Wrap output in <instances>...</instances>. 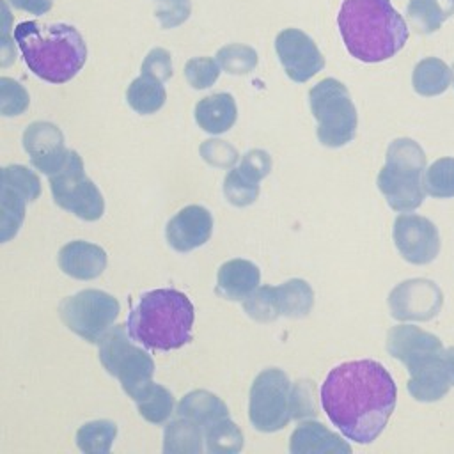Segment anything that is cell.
Wrapping results in <instances>:
<instances>
[{
	"label": "cell",
	"instance_id": "obj_1",
	"mask_svg": "<svg viewBox=\"0 0 454 454\" xmlns=\"http://www.w3.org/2000/svg\"><path fill=\"white\" fill-rule=\"evenodd\" d=\"M319 397L326 417L348 440L371 443L395 408L397 388L380 362L353 360L326 374Z\"/></svg>",
	"mask_w": 454,
	"mask_h": 454
},
{
	"label": "cell",
	"instance_id": "obj_2",
	"mask_svg": "<svg viewBox=\"0 0 454 454\" xmlns=\"http://www.w3.org/2000/svg\"><path fill=\"white\" fill-rule=\"evenodd\" d=\"M337 23L348 51L371 64L394 57L410 35L390 0H344Z\"/></svg>",
	"mask_w": 454,
	"mask_h": 454
},
{
	"label": "cell",
	"instance_id": "obj_3",
	"mask_svg": "<svg viewBox=\"0 0 454 454\" xmlns=\"http://www.w3.org/2000/svg\"><path fill=\"white\" fill-rule=\"evenodd\" d=\"M14 39L28 69L44 82L66 83L85 66L87 46L73 25L21 21Z\"/></svg>",
	"mask_w": 454,
	"mask_h": 454
},
{
	"label": "cell",
	"instance_id": "obj_4",
	"mask_svg": "<svg viewBox=\"0 0 454 454\" xmlns=\"http://www.w3.org/2000/svg\"><path fill=\"white\" fill-rule=\"evenodd\" d=\"M193 305L177 289H153L144 293L128 316L131 339L147 349L170 351L192 339Z\"/></svg>",
	"mask_w": 454,
	"mask_h": 454
},
{
	"label": "cell",
	"instance_id": "obj_5",
	"mask_svg": "<svg viewBox=\"0 0 454 454\" xmlns=\"http://www.w3.org/2000/svg\"><path fill=\"white\" fill-rule=\"evenodd\" d=\"M426 154L411 138H395L387 149V161L378 174V188L395 211L408 213L424 200Z\"/></svg>",
	"mask_w": 454,
	"mask_h": 454
},
{
	"label": "cell",
	"instance_id": "obj_6",
	"mask_svg": "<svg viewBox=\"0 0 454 454\" xmlns=\"http://www.w3.org/2000/svg\"><path fill=\"white\" fill-rule=\"evenodd\" d=\"M310 112L317 121V138L326 147H340L355 138L356 108L344 83L323 78L309 92Z\"/></svg>",
	"mask_w": 454,
	"mask_h": 454
},
{
	"label": "cell",
	"instance_id": "obj_7",
	"mask_svg": "<svg viewBox=\"0 0 454 454\" xmlns=\"http://www.w3.org/2000/svg\"><path fill=\"white\" fill-rule=\"evenodd\" d=\"M133 342L126 325H115L99 339V360L135 401L144 388L153 383L154 362Z\"/></svg>",
	"mask_w": 454,
	"mask_h": 454
},
{
	"label": "cell",
	"instance_id": "obj_8",
	"mask_svg": "<svg viewBox=\"0 0 454 454\" xmlns=\"http://www.w3.org/2000/svg\"><path fill=\"white\" fill-rule=\"evenodd\" d=\"M248 417L262 433L278 431L294 417V392L284 371L270 367L255 376L250 387Z\"/></svg>",
	"mask_w": 454,
	"mask_h": 454
},
{
	"label": "cell",
	"instance_id": "obj_9",
	"mask_svg": "<svg viewBox=\"0 0 454 454\" xmlns=\"http://www.w3.org/2000/svg\"><path fill=\"white\" fill-rule=\"evenodd\" d=\"M50 188L55 204L78 218L92 222L103 216V195L85 176L83 161L76 151H67L64 165L50 176Z\"/></svg>",
	"mask_w": 454,
	"mask_h": 454
},
{
	"label": "cell",
	"instance_id": "obj_10",
	"mask_svg": "<svg viewBox=\"0 0 454 454\" xmlns=\"http://www.w3.org/2000/svg\"><path fill=\"white\" fill-rule=\"evenodd\" d=\"M121 305L117 298L99 289H85L62 300L59 312L66 326L85 339L99 342L117 319Z\"/></svg>",
	"mask_w": 454,
	"mask_h": 454
},
{
	"label": "cell",
	"instance_id": "obj_11",
	"mask_svg": "<svg viewBox=\"0 0 454 454\" xmlns=\"http://www.w3.org/2000/svg\"><path fill=\"white\" fill-rule=\"evenodd\" d=\"M388 353L403 362L410 376L429 371L445 362L442 340L413 325H397L387 335Z\"/></svg>",
	"mask_w": 454,
	"mask_h": 454
},
{
	"label": "cell",
	"instance_id": "obj_12",
	"mask_svg": "<svg viewBox=\"0 0 454 454\" xmlns=\"http://www.w3.org/2000/svg\"><path fill=\"white\" fill-rule=\"evenodd\" d=\"M394 243L399 254L411 264H427L440 252V234L424 216L404 213L394 222Z\"/></svg>",
	"mask_w": 454,
	"mask_h": 454
},
{
	"label": "cell",
	"instance_id": "obj_13",
	"mask_svg": "<svg viewBox=\"0 0 454 454\" xmlns=\"http://www.w3.org/2000/svg\"><path fill=\"white\" fill-rule=\"evenodd\" d=\"M275 51L286 74L298 83L307 82L317 74L325 59L316 43L298 28H286L275 39Z\"/></svg>",
	"mask_w": 454,
	"mask_h": 454
},
{
	"label": "cell",
	"instance_id": "obj_14",
	"mask_svg": "<svg viewBox=\"0 0 454 454\" xmlns=\"http://www.w3.org/2000/svg\"><path fill=\"white\" fill-rule=\"evenodd\" d=\"M388 305L395 319L426 321L436 316L442 307V291L431 280L413 278L401 282L388 296Z\"/></svg>",
	"mask_w": 454,
	"mask_h": 454
},
{
	"label": "cell",
	"instance_id": "obj_15",
	"mask_svg": "<svg viewBox=\"0 0 454 454\" xmlns=\"http://www.w3.org/2000/svg\"><path fill=\"white\" fill-rule=\"evenodd\" d=\"M271 170V158L262 149L248 151L238 167H234L223 181L225 199L238 206L252 204L259 195V181Z\"/></svg>",
	"mask_w": 454,
	"mask_h": 454
},
{
	"label": "cell",
	"instance_id": "obj_16",
	"mask_svg": "<svg viewBox=\"0 0 454 454\" xmlns=\"http://www.w3.org/2000/svg\"><path fill=\"white\" fill-rule=\"evenodd\" d=\"M23 147L32 165L46 176L57 172L67 156L62 131L51 122H32L23 133Z\"/></svg>",
	"mask_w": 454,
	"mask_h": 454
},
{
	"label": "cell",
	"instance_id": "obj_17",
	"mask_svg": "<svg viewBox=\"0 0 454 454\" xmlns=\"http://www.w3.org/2000/svg\"><path fill=\"white\" fill-rule=\"evenodd\" d=\"M213 232L211 213L197 204L186 206L177 211L165 227L168 245L177 252H190L202 247Z\"/></svg>",
	"mask_w": 454,
	"mask_h": 454
},
{
	"label": "cell",
	"instance_id": "obj_18",
	"mask_svg": "<svg viewBox=\"0 0 454 454\" xmlns=\"http://www.w3.org/2000/svg\"><path fill=\"white\" fill-rule=\"evenodd\" d=\"M60 270L78 280H90L103 273L106 266V254L99 245L89 241H71L59 252Z\"/></svg>",
	"mask_w": 454,
	"mask_h": 454
},
{
	"label": "cell",
	"instance_id": "obj_19",
	"mask_svg": "<svg viewBox=\"0 0 454 454\" xmlns=\"http://www.w3.org/2000/svg\"><path fill=\"white\" fill-rule=\"evenodd\" d=\"M261 280L259 268L247 259H231L223 262L216 275V293L227 300H245Z\"/></svg>",
	"mask_w": 454,
	"mask_h": 454
},
{
	"label": "cell",
	"instance_id": "obj_20",
	"mask_svg": "<svg viewBox=\"0 0 454 454\" xmlns=\"http://www.w3.org/2000/svg\"><path fill=\"white\" fill-rule=\"evenodd\" d=\"M293 454H325V452H344L349 454L351 447L335 433L326 429L321 422L307 420L300 424L289 442Z\"/></svg>",
	"mask_w": 454,
	"mask_h": 454
},
{
	"label": "cell",
	"instance_id": "obj_21",
	"mask_svg": "<svg viewBox=\"0 0 454 454\" xmlns=\"http://www.w3.org/2000/svg\"><path fill=\"white\" fill-rule=\"evenodd\" d=\"M238 117L236 101L227 92H216L202 98L195 105V121L207 133L220 135L232 128Z\"/></svg>",
	"mask_w": 454,
	"mask_h": 454
},
{
	"label": "cell",
	"instance_id": "obj_22",
	"mask_svg": "<svg viewBox=\"0 0 454 454\" xmlns=\"http://www.w3.org/2000/svg\"><path fill=\"white\" fill-rule=\"evenodd\" d=\"M177 415L199 424L202 429L227 419V404L207 390H192L177 404Z\"/></svg>",
	"mask_w": 454,
	"mask_h": 454
},
{
	"label": "cell",
	"instance_id": "obj_23",
	"mask_svg": "<svg viewBox=\"0 0 454 454\" xmlns=\"http://www.w3.org/2000/svg\"><path fill=\"white\" fill-rule=\"evenodd\" d=\"M454 14V0H410L406 16L420 34L436 32Z\"/></svg>",
	"mask_w": 454,
	"mask_h": 454
},
{
	"label": "cell",
	"instance_id": "obj_24",
	"mask_svg": "<svg viewBox=\"0 0 454 454\" xmlns=\"http://www.w3.org/2000/svg\"><path fill=\"white\" fill-rule=\"evenodd\" d=\"M452 82V69L436 57L422 59L411 74V83L420 96H438L447 90Z\"/></svg>",
	"mask_w": 454,
	"mask_h": 454
},
{
	"label": "cell",
	"instance_id": "obj_25",
	"mask_svg": "<svg viewBox=\"0 0 454 454\" xmlns=\"http://www.w3.org/2000/svg\"><path fill=\"white\" fill-rule=\"evenodd\" d=\"M126 99H128V105L137 114L147 115V114H154L163 106L167 99V92H165L163 82L147 74H140L129 83Z\"/></svg>",
	"mask_w": 454,
	"mask_h": 454
},
{
	"label": "cell",
	"instance_id": "obj_26",
	"mask_svg": "<svg viewBox=\"0 0 454 454\" xmlns=\"http://www.w3.org/2000/svg\"><path fill=\"white\" fill-rule=\"evenodd\" d=\"M277 287L280 316L303 317L314 305L312 287L303 278H291Z\"/></svg>",
	"mask_w": 454,
	"mask_h": 454
},
{
	"label": "cell",
	"instance_id": "obj_27",
	"mask_svg": "<svg viewBox=\"0 0 454 454\" xmlns=\"http://www.w3.org/2000/svg\"><path fill=\"white\" fill-rule=\"evenodd\" d=\"M202 427L188 419L179 417L165 426L163 450L165 452H190L202 450Z\"/></svg>",
	"mask_w": 454,
	"mask_h": 454
},
{
	"label": "cell",
	"instance_id": "obj_28",
	"mask_svg": "<svg viewBox=\"0 0 454 454\" xmlns=\"http://www.w3.org/2000/svg\"><path fill=\"white\" fill-rule=\"evenodd\" d=\"M28 199L2 181L0 186V239L5 243L16 236L25 218V204Z\"/></svg>",
	"mask_w": 454,
	"mask_h": 454
},
{
	"label": "cell",
	"instance_id": "obj_29",
	"mask_svg": "<svg viewBox=\"0 0 454 454\" xmlns=\"http://www.w3.org/2000/svg\"><path fill=\"white\" fill-rule=\"evenodd\" d=\"M138 413L151 424H163L174 411V395L163 385L149 383L135 399Z\"/></svg>",
	"mask_w": 454,
	"mask_h": 454
},
{
	"label": "cell",
	"instance_id": "obj_30",
	"mask_svg": "<svg viewBox=\"0 0 454 454\" xmlns=\"http://www.w3.org/2000/svg\"><path fill=\"white\" fill-rule=\"evenodd\" d=\"M117 436V426L110 420H92L76 431V445L82 452L106 454Z\"/></svg>",
	"mask_w": 454,
	"mask_h": 454
},
{
	"label": "cell",
	"instance_id": "obj_31",
	"mask_svg": "<svg viewBox=\"0 0 454 454\" xmlns=\"http://www.w3.org/2000/svg\"><path fill=\"white\" fill-rule=\"evenodd\" d=\"M424 190L436 199L454 197V158H440L424 172Z\"/></svg>",
	"mask_w": 454,
	"mask_h": 454
},
{
	"label": "cell",
	"instance_id": "obj_32",
	"mask_svg": "<svg viewBox=\"0 0 454 454\" xmlns=\"http://www.w3.org/2000/svg\"><path fill=\"white\" fill-rule=\"evenodd\" d=\"M204 434H206V443L209 452L231 454V452L241 450L243 447V433L229 417L206 427Z\"/></svg>",
	"mask_w": 454,
	"mask_h": 454
},
{
	"label": "cell",
	"instance_id": "obj_33",
	"mask_svg": "<svg viewBox=\"0 0 454 454\" xmlns=\"http://www.w3.org/2000/svg\"><path fill=\"white\" fill-rule=\"evenodd\" d=\"M243 307H245V312L255 321L268 323L277 319L280 316L277 287H271V286L257 287L252 294L245 298Z\"/></svg>",
	"mask_w": 454,
	"mask_h": 454
},
{
	"label": "cell",
	"instance_id": "obj_34",
	"mask_svg": "<svg viewBox=\"0 0 454 454\" xmlns=\"http://www.w3.org/2000/svg\"><path fill=\"white\" fill-rule=\"evenodd\" d=\"M216 60L231 74H247L257 66V51L247 44H227L218 50Z\"/></svg>",
	"mask_w": 454,
	"mask_h": 454
},
{
	"label": "cell",
	"instance_id": "obj_35",
	"mask_svg": "<svg viewBox=\"0 0 454 454\" xmlns=\"http://www.w3.org/2000/svg\"><path fill=\"white\" fill-rule=\"evenodd\" d=\"M220 76V64L211 57H193L184 66V78L193 89H207Z\"/></svg>",
	"mask_w": 454,
	"mask_h": 454
},
{
	"label": "cell",
	"instance_id": "obj_36",
	"mask_svg": "<svg viewBox=\"0 0 454 454\" xmlns=\"http://www.w3.org/2000/svg\"><path fill=\"white\" fill-rule=\"evenodd\" d=\"M2 181L21 192L28 202L35 200L41 193V181L39 177L23 165H9L2 168Z\"/></svg>",
	"mask_w": 454,
	"mask_h": 454
},
{
	"label": "cell",
	"instance_id": "obj_37",
	"mask_svg": "<svg viewBox=\"0 0 454 454\" xmlns=\"http://www.w3.org/2000/svg\"><path fill=\"white\" fill-rule=\"evenodd\" d=\"M28 106L27 90L12 78H0V112L4 115H20Z\"/></svg>",
	"mask_w": 454,
	"mask_h": 454
},
{
	"label": "cell",
	"instance_id": "obj_38",
	"mask_svg": "<svg viewBox=\"0 0 454 454\" xmlns=\"http://www.w3.org/2000/svg\"><path fill=\"white\" fill-rule=\"evenodd\" d=\"M190 0H158L156 18L163 28H172L181 25L190 16Z\"/></svg>",
	"mask_w": 454,
	"mask_h": 454
},
{
	"label": "cell",
	"instance_id": "obj_39",
	"mask_svg": "<svg viewBox=\"0 0 454 454\" xmlns=\"http://www.w3.org/2000/svg\"><path fill=\"white\" fill-rule=\"evenodd\" d=\"M200 154L207 163L216 167H231L238 160L236 149L225 140H218V138L206 140L200 145Z\"/></svg>",
	"mask_w": 454,
	"mask_h": 454
},
{
	"label": "cell",
	"instance_id": "obj_40",
	"mask_svg": "<svg viewBox=\"0 0 454 454\" xmlns=\"http://www.w3.org/2000/svg\"><path fill=\"white\" fill-rule=\"evenodd\" d=\"M142 74L165 82L172 76V59L163 48H153L142 62Z\"/></svg>",
	"mask_w": 454,
	"mask_h": 454
},
{
	"label": "cell",
	"instance_id": "obj_41",
	"mask_svg": "<svg viewBox=\"0 0 454 454\" xmlns=\"http://www.w3.org/2000/svg\"><path fill=\"white\" fill-rule=\"evenodd\" d=\"M16 9L30 14H44L51 9V0H9Z\"/></svg>",
	"mask_w": 454,
	"mask_h": 454
},
{
	"label": "cell",
	"instance_id": "obj_42",
	"mask_svg": "<svg viewBox=\"0 0 454 454\" xmlns=\"http://www.w3.org/2000/svg\"><path fill=\"white\" fill-rule=\"evenodd\" d=\"M445 358H447V367H449V372H450V378L454 383V348L445 349Z\"/></svg>",
	"mask_w": 454,
	"mask_h": 454
},
{
	"label": "cell",
	"instance_id": "obj_43",
	"mask_svg": "<svg viewBox=\"0 0 454 454\" xmlns=\"http://www.w3.org/2000/svg\"><path fill=\"white\" fill-rule=\"evenodd\" d=\"M452 80H454V64H452Z\"/></svg>",
	"mask_w": 454,
	"mask_h": 454
}]
</instances>
